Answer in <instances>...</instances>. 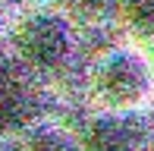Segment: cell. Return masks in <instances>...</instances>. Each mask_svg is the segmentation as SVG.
I'll use <instances>...</instances> for the list:
<instances>
[{"label": "cell", "instance_id": "cell-5", "mask_svg": "<svg viewBox=\"0 0 154 151\" xmlns=\"http://www.w3.org/2000/svg\"><path fill=\"white\" fill-rule=\"evenodd\" d=\"M69 3L75 6L79 13H88V16H97V13L110 10V6L116 3V0H69Z\"/></svg>", "mask_w": 154, "mask_h": 151}, {"label": "cell", "instance_id": "cell-3", "mask_svg": "<svg viewBox=\"0 0 154 151\" xmlns=\"http://www.w3.org/2000/svg\"><path fill=\"white\" fill-rule=\"evenodd\" d=\"M85 142L91 148H135L145 142V132L135 120V110H107V116H97L88 126Z\"/></svg>", "mask_w": 154, "mask_h": 151}, {"label": "cell", "instance_id": "cell-4", "mask_svg": "<svg viewBox=\"0 0 154 151\" xmlns=\"http://www.w3.org/2000/svg\"><path fill=\"white\" fill-rule=\"evenodd\" d=\"M120 13L138 38H154V0H120Z\"/></svg>", "mask_w": 154, "mask_h": 151}, {"label": "cell", "instance_id": "cell-6", "mask_svg": "<svg viewBox=\"0 0 154 151\" xmlns=\"http://www.w3.org/2000/svg\"><path fill=\"white\" fill-rule=\"evenodd\" d=\"M6 79H10V72H6V66H3V60H0V85H3Z\"/></svg>", "mask_w": 154, "mask_h": 151}, {"label": "cell", "instance_id": "cell-7", "mask_svg": "<svg viewBox=\"0 0 154 151\" xmlns=\"http://www.w3.org/2000/svg\"><path fill=\"white\" fill-rule=\"evenodd\" d=\"M6 3H10V0H0V10H3V6H6Z\"/></svg>", "mask_w": 154, "mask_h": 151}, {"label": "cell", "instance_id": "cell-1", "mask_svg": "<svg viewBox=\"0 0 154 151\" xmlns=\"http://www.w3.org/2000/svg\"><path fill=\"white\" fill-rule=\"evenodd\" d=\"M91 94L104 110H142L154 94V63L142 47H110L91 66Z\"/></svg>", "mask_w": 154, "mask_h": 151}, {"label": "cell", "instance_id": "cell-2", "mask_svg": "<svg viewBox=\"0 0 154 151\" xmlns=\"http://www.w3.org/2000/svg\"><path fill=\"white\" fill-rule=\"evenodd\" d=\"M13 47H16L19 60L32 69L51 72L66 63L69 51H72V35H69L66 19L57 13H29L16 22L13 29Z\"/></svg>", "mask_w": 154, "mask_h": 151}]
</instances>
